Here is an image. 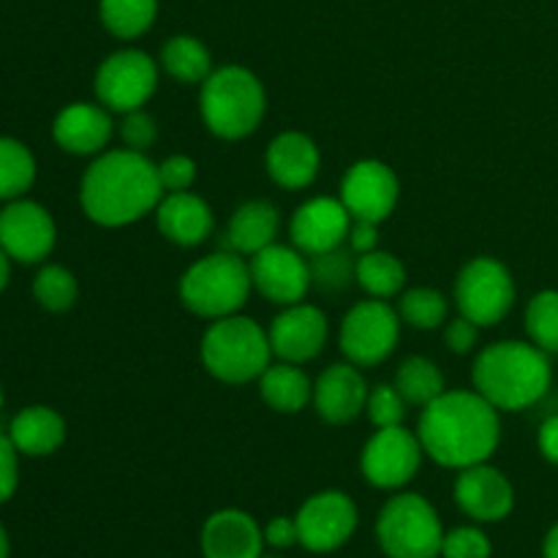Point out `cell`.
<instances>
[{
    "label": "cell",
    "instance_id": "obj_10",
    "mask_svg": "<svg viewBox=\"0 0 558 558\" xmlns=\"http://www.w3.org/2000/svg\"><path fill=\"white\" fill-rule=\"evenodd\" d=\"M158 74H161V65L147 52L134 47L118 49L101 60L93 80L98 104L120 114L145 109V104L158 90Z\"/></svg>",
    "mask_w": 558,
    "mask_h": 558
},
{
    "label": "cell",
    "instance_id": "obj_33",
    "mask_svg": "<svg viewBox=\"0 0 558 558\" xmlns=\"http://www.w3.org/2000/svg\"><path fill=\"white\" fill-rule=\"evenodd\" d=\"M311 265V289H319L325 294L347 292L352 283H357V256L352 251H327V254L308 256Z\"/></svg>",
    "mask_w": 558,
    "mask_h": 558
},
{
    "label": "cell",
    "instance_id": "obj_13",
    "mask_svg": "<svg viewBox=\"0 0 558 558\" xmlns=\"http://www.w3.org/2000/svg\"><path fill=\"white\" fill-rule=\"evenodd\" d=\"M341 194L338 199L347 205L352 218L381 223L396 213L401 199V183L390 163L379 158H363L352 163L341 180Z\"/></svg>",
    "mask_w": 558,
    "mask_h": 558
},
{
    "label": "cell",
    "instance_id": "obj_22",
    "mask_svg": "<svg viewBox=\"0 0 558 558\" xmlns=\"http://www.w3.org/2000/svg\"><path fill=\"white\" fill-rule=\"evenodd\" d=\"M322 153L303 131H283L272 136L265 153V169L278 189L303 191L319 178Z\"/></svg>",
    "mask_w": 558,
    "mask_h": 558
},
{
    "label": "cell",
    "instance_id": "obj_5",
    "mask_svg": "<svg viewBox=\"0 0 558 558\" xmlns=\"http://www.w3.org/2000/svg\"><path fill=\"white\" fill-rule=\"evenodd\" d=\"M199 357L207 374L223 385H248L270 368V336L251 316L232 314L210 322L199 343Z\"/></svg>",
    "mask_w": 558,
    "mask_h": 558
},
{
    "label": "cell",
    "instance_id": "obj_29",
    "mask_svg": "<svg viewBox=\"0 0 558 558\" xmlns=\"http://www.w3.org/2000/svg\"><path fill=\"white\" fill-rule=\"evenodd\" d=\"M392 385L398 387L403 398L409 401V407H428L430 401L441 396L447 390L445 374H441L439 365L430 357H423V354H412V357L403 360L396 371V381Z\"/></svg>",
    "mask_w": 558,
    "mask_h": 558
},
{
    "label": "cell",
    "instance_id": "obj_49",
    "mask_svg": "<svg viewBox=\"0 0 558 558\" xmlns=\"http://www.w3.org/2000/svg\"><path fill=\"white\" fill-rule=\"evenodd\" d=\"M0 409H3V387H0Z\"/></svg>",
    "mask_w": 558,
    "mask_h": 558
},
{
    "label": "cell",
    "instance_id": "obj_38",
    "mask_svg": "<svg viewBox=\"0 0 558 558\" xmlns=\"http://www.w3.org/2000/svg\"><path fill=\"white\" fill-rule=\"evenodd\" d=\"M118 134L123 140V147L136 153H147L158 142V123L145 109H134V112L123 114V120L118 125Z\"/></svg>",
    "mask_w": 558,
    "mask_h": 558
},
{
    "label": "cell",
    "instance_id": "obj_39",
    "mask_svg": "<svg viewBox=\"0 0 558 558\" xmlns=\"http://www.w3.org/2000/svg\"><path fill=\"white\" fill-rule=\"evenodd\" d=\"M158 180H161L163 194H178V191H191L196 183V161L183 153L167 156L158 163Z\"/></svg>",
    "mask_w": 558,
    "mask_h": 558
},
{
    "label": "cell",
    "instance_id": "obj_28",
    "mask_svg": "<svg viewBox=\"0 0 558 558\" xmlns=\"http://www.w3.org/2000/svg\"><path fill=\"white\" fill-rule=\"evenodd\" d=\"M357 287L363 289L368 298L390 300L403 292L407 287V267L390 251H368V254L357 256Z\"/></svg>",
    "mask_w": 558,
    "mask_h": 558
},
{
    "label": "cell",
    "instance_id": "obj_31",
    "mask_svg": "<svg viewBox=\"0 0 558 558\" xmlns=\"http://www.w3.org/2000/svg\"><path fill=\"white\" fill-rule=\"evenodd\" d=\"M36 183V158L20 140L0 136V202L20 199Z\"/></svg>",
    "mask_w": 558,
    "mask_h": 558
},
{
    "label": "cell",
    "instance_id": "obj_42",
    "mask_svg": "<svg viewBox=\"0 0 558 558\" xmlns=\"http://www.w3.org/2000/svg\"><path fill=\"white\" fill-rule=\"evenodd\" d=\"M265 545H270L272 550H287L292 545H300V532L298 521L294 518H272L265 526Z\"/></svg>",
    "mask_w": 558,
    "mask_h": 558
},
{
    "label": "cell",
    "instance_id": "obj_21",
    "mask_svg": "<svg viewBox=\"0 0 558 558\" xmlns=\"http://www.w3.org/2000/svg\"><path fill=\"white\" fill-rule=\"evenodd\" d=\"M199 545L205 558H262L265 529L245 510L227 507L207 518Z\"/></svg>",
    "mask_w": 558,
    "mask_h": 558
},
{
    "label": "cell",
    "instance_id": "obj_16",
    "mask_svg": "<svg viewBox=\"0 0 558 558\" xmlns=\"http://www.w3.org/2000/svg\"><path fill=\"white\" fill-rule=\"evenodd\" d=\"M327 332H330V325L319 305L294 303L283 305L267 336H270L272 357L303 365L319 357L327 343Z\"/></svg>",
    "mask_w": 558,
    "mask_h": 558
},
{
    "label": "cell",
    "instance_id": "obj_48",
    "mask_svg": "<svg viewBox=\"0 0 558 558\" xmlns=\"http://www.w3.org/2000/svg\"><path fill=\"white\" fill-rule=\"evenodd\" d=\"M262 558H281V556H276V554H262Z\"/></svg>",
    "mask_w": 558,
    "mask_h": 558
},
{
    "label": "cell",
    "instance_id": "obj_9",
    "mask_svg": "<svg viewBox=\"0 0 558 558\" xmlns=\"http://www.w3.org/2000/svg\"><path fill=\"white\" fill-rule=\"evenodd\" d=\"M456 305L480 330L499 325L515 305V278L494 256H474L456 278Z\"/></svg>",
    "mask_w": 558,
    "mask_h": 558
},
{
    "label": "cell",
    "instance_id": "obj_20",
    "mask_svg": "<svg viewBox=\"0 0 558 558\" xmlns=\"http://www.w3.org/2000/svg\"><path fill=\"white\" fill-rule=\"evenodd\" d=\"M114 134L112 114L104 104L74 101L52 120V140L71 156H98L107 150Z\"/></svg>",
    "mask_w": 558,
    "mask_h": 558
},
{
    "label": "cell",
    "instance_id": "obj_17",
    "mask_svg": "<svg viewBox=\"0 0 558 558\" xmlns=\"http://www.w3.org/2000/svg\"><path fill=\"white\" fill-rule=\"evenodd\" d=\"M352 213L338 196H314L292 213L289 238L305 256L327 254L347 243Z\"/></svg>",
    "mask_w": 558,
    "mask_h": 558
},
{
    "label": "cell",
    "instance_id": "obj_40",
    "mask_svg": "<svg viewBox=\"0 0 558 558\" xmlns=\"http://www.w3.org/2000/svg\"><path fill=\"white\" fill-rule=\"evenodd\" d=\"M16 485H20V452L9 434H0V505L16 494Z\"/></svg>",
    "mask_w": 558,
    "mask_h": 558
},
{
    "label": "cell",
    "instance_id": "obj_6",
    "mask_svg": "<svg viewBox=\"0 0 558 558\" xmlns=\"http://www.w3.org/2000/svg\"><path fill=\"white\" fill-rule=\"evenodd\" d=\"M180 303L202 319H223L243 311L254 292L251 267L238 251H221L196 259L180 276Z\"/></svg>",
    "mask_w": 558,
    "mask_h": 558
},
{
    "label": "cell",
    "instance_id": "obj_12",
    "mask_svg": "<svg viewBox=\"0 0 558 558\" xmlns=\"http://www.w3.org/2000/svg\"><path fill=\"white\" fill-rule=\"evenodd\" d=\"M300 532V545L311 554H336L360 526L357 505L343 490H319L294 515Z\"/></svg>",
    "mask_w": 558,
    "mask_h": 558
},
{
    "label": "cell",
    "instance_id": "obj_46",
    "mask_svg": "<svg viewBox=\"0 0 558 558\" xmlns=\"http://www.w3.org/2000/svg\"><path fill=\"white\" fill-rule=\"evenodd\" d=\"M9 278H11V259L3 248H0V292L9 287Z\"/></svg>",
    "mask_w": 558,
    "mask_h": 558
},
{
    "label": "cell",
    "instance_id": "obj_37",
    "mask_svg": "<svg viewBox=\"0 0 558 558\" xmlns=\"http://www.w3.org/2000/svg\"><path fill=\"white\" fill-rule=\"evenodd\" d=\"M494 543L488 534L477 526H458L445 532L441 543V558H490Z\"/></svg>",
    "mask_w": 558,
    "mask_h": 558
},
{
    "label": "cell",
    "instance_id": "obj_4",
    "mask_svg": "<svg viewBox=\"0 0 558 558\" xmlns=\"http://www.w3.org/2000/svg\"><path fill=\"white\" fill-rule=\"evenodd\" d=\"M199 112L205 129L218 140H245L265 120V85L245 65H218L199 85Z\"/></svg>",
    "mask_w": 558,
    "mask_h": 558
},
{
    "label": "cell",
    "instance_id": "obj_24",
    "mask_svg": "<svg viewBox=\"0 0 558 558\" xmlns=\"http://www.w3.org/2000/svg\"><path fill=\"white\" fill-rule=\"evenodd\" d=\"M9 439L16 452L31 458H47L58 452L65 441V420L52 407H25L11 420Z\"/></svg>",
    "mask_w": 558,
    "mask_h": 558
},
{
    "label": "cell",
    "instance_id": "obj_34",
    "mask_svg": "<svg viewBox=\"0 0 558 558\" xmlns=\"http://www.w3.org/2000/svg\"><path fill=\"white\" fill-rule=\"evenodd\" d=\"M33 298L41 308L63 314V311L74 308L76 298H80V283L69 267L47 265L33 278Z\"/></svg>",
    "mask_w": 558,
    "mask_h": 558
},
{
    "label": "cell",
    "instance_id": "obj_25",
    "mask_svg": "<svg viewBox=\"0 0 558 558\" xmlns=\"http://www.w3.org/2000/svg\"><path fill=\"white\" fill-rule=\"evenodd\" d=\"M278 229H281V213H278V207L267 199H251L243 202L232 213V218H229L227 240L232 245V251L254 256L262 248L276 243Z\"/></svg>",
    "mask_w": 558,
    "mask_h": 558
},
{
    "label": "cell",
    "instance_id": "obj_43",
    "mask_svg": "<svg viewBox=\"0 0 558 558\" xmlns=\"http://www.w3.org/2000/svg\"><path fill=\"white\" fill-rule=\"evenodd\" d=\"M349 251L354 256H363L368 251H376L379 245V223L363 221V218H352V227H349Z\"/></svg>",
    "mask_w": 558,
    "mask_h": 558
},
{
    "label": "cell",
    "instance_id": "obj_23",
    "mask_svg": "<svg viewBox=\"0 0 558 558\" xmlns=\"http://www.w3.org/2000/svg\"><path fill=\"white\" fill-rule=\"evenodd\" d=\"M156 227L163 240L180 245V248H194L210 240L216 216L210 205L194 191H178V194H163L156 207Z\"/></svg>",
    "mask_w": 558,
    "mask_h": 558
},
{
    "label": "cell",
    "instance_id": "obj_15",
    "mask_svg": "<svg viewBox=\"0 0 558 558\" xmlns=\"http://www.w3.org/2000/svg\"><path fill=\"white\" fill-rule=\"evenodd\" d=\"M58 227L52 213L31 199H11L0 210V248L22 265L44 262L54 248Z\"/></svg>",
    "mask_w": 558,
    "mask_h": 558
},
{
    "label": "cell",
    "instance_id": "obj_2",
    "mask_svg": "<svg viewBox=\"0 0 558 558\" xmlns=\"http://www.w3.org/2000/svg\"><path fill=\"white\" fill-rule=\"evenodd\" d=\"M163 189L158 163L147 153L104 150L80 180V205L93 223L107 229L131 227L156 213Z\"/></svg>",
    "mask_w": 558,
    "mask_h": 558
},
{
    "label": "cell",
    "instance_id": "obj_26",
    "mask_svg": "<svg viewBox=\"0 0 558 558\" xmlns=\"http://www.w3.org/2000/svg\"><path fill=\"white\" fill-rule=\"evenodd\" d=\"M262 401L278 414H298L314 398V381L294 363H270V368L259 376Z\"/></svg>",
    "mask_w": 558,
    "mask_h": 558
},
{
    "label": "cell",
    "instance_id": "obj_8",
    "mask_svg": "<svg viewBox=\"0 0 558 558\" xmlns=\"http://www.w3.org/2000/svg\"><path fill=\"white\" fill-rule=\"evenodd\" d=\"M401 325V314L387 300H360L341 319L338 347L357 368H376L398 349Z\"/></svg>",
    "mask_w": 558,
    "mask_h": 558
},
{
    "label": "cell",
    "instance_id": "obj_7",
    "mask_svg": "<svg viewBox=\"0 0 558 558\" xmlns=\"http://www.w3.org/2000/svg\"><path fill=\"white\" fill-rule=\"evenodd\" d=\"M376 543L387 558H439L445 526L425 496L403 490L379 510Z\"/></svg>",
    "mask_w": 558,
    "mask_h": 558
},
{
    "label": "cell",
    "instance_id": "obj_47",
    "mask_svg": "<svg viewBox=\"0 0 558 558\" xmlns=\"http://www.w3.org/2000/svg\"><path fill=\"white\" fill-rule=\"evenodd\" d=\"M11 556V539H9V532L3 529V523H0V558H9Z\"/></svg>",
    "mask_w": 558,
    "mask_h": 558
},
{
    "label": "cell",
    "instance_id": "obj_32",
    "mask_svg": "<svg viewBox=\"0 0 558 558\" xmlns=\"http://www.w3.org/2000/svg\"><path fill=\"white\" fill-rule=\"evenodd\" d=\"M398 314H401L403 325L414 327V330H436L450 319V300L439 289L414 287L401 292Z\"/></svg>",
    "mask_w": 558,
    "mask_h": 558
},
{
    "label": "cell",
    "instance_id": "obj_45",
    "mask_svg": "<svg viewBox=\"0 0 558 558\" xmlns=\"http://www.w3.org/2000/svg\"><path fill=\"white\" fill-rule=\"evenodd\" d=\"M543 558H558V521L548 529V534H545Z\"/></svg>",
    "mask_w": 558,
    "mask_h": 558
},
{
    "label": "cell",
    "instance_id": "obj_41",
    "mask_svg": "<svg viewBox=\"0 0 558 558\" xmlns=\"http://www.w3.org/2000/svg\"><path fill=\"white\" fill-rule=\"evenodd\" d=\"M480 327L472 319L458 314L456 319H447L445 325V343L452 354H469L477 347Z\"/></svg>",
    "mask_w": 558,
    "mask_h": 558
},
{
    "label": "cell",
    "instance_id": "obj_35",
    "mask_svg": "<svg viewBox=\"0 0 558 558\" xmlns=\"http://www.w3.org/2000/svg\"><path fill=\"white\" fill-rule=\"evenodd\" d=\"M526 332L534 347L558 354V289H543L529 300Z\"/></svg>",
    "mask_w": 558,
    "mask_h": 558
},
{
    "label": "cell",
    "instance_id": "obj_36",
    "mask_svg": "<svg viewBox=\"0 0 558 558\" xmlns=\"http://www.w3.org/2000/svg\"><path fill=\"white\" fill-rule=\"evenodd\" d=\"M409 412V401L398 392L396 385H376L368 392V403H365V414L374 423V428H392V425H403Z\"/></svg>",
    "mask_w": 558,
    "mask_h": 558
},
{
    "label": "cell",
    "instance_id": "obj_14",
    "mask_svg": "<svg viewBox=\"0 0 558 558\" xmlns=\"http://www.w3.org/2000/svg\"><path fill=\"white\" fill-rule=\"evenodd\" d=\"M251 281L254 289L272 305L303 303L311 292L308 256L294 245L272 243L251 256Z\"/></svg>",
    "mask_w": 558,
    "mask_h": 558
},
{
    "label": "cell",
    "instance_id": "obj_27",
    "mask_svg": "<svg viewBox=\"0 0 558 558\" xmlns=\"http://www.w3.org/2000/svg\"><path fill=\"white\" fill-rule=\"evenodd\" d=\"M158 65L180 85H202L213 74V54L202 38L180 33L161 47Z\"/></svg>",
    "mask_w": 558,
    "mask_h": 558
},
{
    "label": "cell",
    "instance_id": "obj_30",
    "mask_svg": "<svg viewBox=\"0 0 558 558\" xmlns=\"http://www.w3.org/2000/svg\"><path fill=\"white\" fill-rule=\"evenodd\" d=\"M98 16L114 38L131 41L156 25L158 0H98Z\"/></svg>",
    "mask_w": 558,
    "mask_h": 558
},
{
    "label": "cell",
    "instance_id": "obj_3",
    "mask_svg": "<svg viewBox=\"0 0 558 558\" xmlns=\"http://www.w3.org/2000/svg\"><path fill=\"white\" fill-rule=\"evenodd\" d=\"M554 381L550 354L532 341L485 347L472 365V385L499 412H523L543 401Z\"/></svg>",
    "mask_w": 558,
    "mask_h": 558
},
{
    "label": "cell",
    "instance_id": "obj_44",
    "mask_svg": "<svg viewBox=\"0 0 558 558\" xmlns=\"http://www.w3.org/2000/svg\"><path fill=\"white\" fill-rule=\"evenodd\" d=\"M537 447L539 456H543L545 461L558 466V414H550V417L539 425Z\"/></svg>",
    "mask_w": 558,
    "mask_h": 558
},
{
    "label": "cell",
    "instance_id": "obj_11",
    "mask_svg": "<svg viewBox=\"0 0 558 558\" xmlns=\"http://www.w3.org/2000/svg\"><path fill=\"white\" fill-rule=\"evenodd\" d=\"M425 450L420 445L417 430H409L407 425H392V428H376V434L365 441L360 452V472L365 483L379 490H401L403 485L417 477L423 466Z\"/></svg>",
    "mask_w": 558,
    "mask_h": 558
},
{
    "label": "cell",
    "instance_id": "obj_1",
    "mask_svg": "<svg viewBox=\"0 0 558 558\" xmlns=\"http://www.w3.org/2000/svg\"><path fill=\"white\" fill-rule=\"evenodd\" d=\"M425 456L445 469H469L490 461L501 441L499 409L477 390H445L423 407L417 423Z\"/></svg>",
    "mask_w": 558,
    "mask_h": 558
},
{
    "label": "cell",
    "instance_id": "obj_18",
    "mask_svg": "<svg viewBox=\"0 0 558 558\" xmlns=\"http://www.w3.org/2000/svg\"><path fill=\"white\" fill-rule=\"evenodd\" d=\"M456 505L477 523H499L515 507V488L501 469L490 466L488 461L477 463L458 472Z\"/></svg>",
    "mask_w": 558,
    "mask_h": 558
},
{
    "label": "cell",
    "instance_id": "obj_19",
    "mask_svg": "<svg viewBox=\"0 0 558 558\" xmlns=\"http://www.w3.org/2000/svg\"><path fill=\"white\" fill-rule=\"evenodd\" d=\"M368 385H365L363 368L347 363H332L314 381L316 414L330 425H349L365 412L368 403Z\"/></svg>",
    "mask_w": 558,
    "mask_h": 558
}]
</instances>
